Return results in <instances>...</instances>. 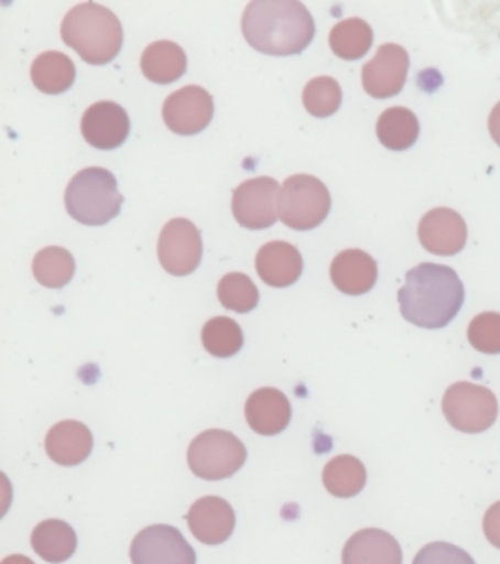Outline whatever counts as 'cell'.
Returning <instances> with one entry per match:
<instances>
[{
	"label": "cell",
	"mask_w": 500,
	"mask_h": 564,
	"mask_svg": "<svg viewBox=\"0 0 500 564\" xmlns=\"http://www.w3.org/2000/svg\"><path fill=\"white\" fill-rule=\"evenodd\" d=\"M242 33L263 55H300L312 45L315 22L312 12L296 0H256L243 12Z\"/></svg>",
	"instance_id": "cell-1"
},
{
	"label": "cell",
	"mask_w": 500,
	"mask_h": 564,
	"mask_svg": "<svg viewBox=\"0 0 500 564\" xmlns=\"http://www.w3.org/2000/svg\"><path fill=\"white\" fill-rule=\"evenodd\" d=\"M466 291L458 273L438 263H420L406 273L399 291L400 314L422 329H443L464 306Z\"/></svg>",
	"instance_id": "cell-2"
},
{
	"label": "cell",
	"mask_w": 500,
	"mask_h": 564,
	"mask_svg": "<svg viewBox=\"0 0 500 564\" xmlns=\"http://www.w3.org/2000/svg\"><path fill=\"white\" fill-rule=\"evenodd\" d=\"M61 35L81 61L94 66L109 64L117 58L124 33L117 14L97 2L78 4L64 17Z\"/></svg>",
	"instance_id": "cell-3"
},
{
	"label": "cell",
	"mask_w": 500,
	"mask_h": 564,
	"mask_svg": "<svg viewBox=\"0 0 500 564\" xmlns=\"http://www.w3.org/2000/svg\"><path fill=\"white\" fill-rule=\"evenodd\" d=\"M64 204L72 219L86 227H102L118 217L124 196L118 192L115 174L101 166H89L72 178Z\"/></svg>",
	"instance_id": "cell-4"
},
{
	"label": "cell",
	"mask_w": 500,
	"mask_h": 564,
	"mask_svg": "<svg viewBox=\"0 0 500 564\" xmlns=\"http://www.w3.org/2000/svg\"><path fill=\"white\" fill-rule=\"evenodd\" d=\"M330 213V192L309 174L290 176L279 194V219L294 230H312Z\"/></svg>",
	"instance_id": "cell-5"
},
{
	"label": "cell",
	"mask_w": 500,
	"mask_h": 564,
	"mask_svg": "<svg viewBox=\"0 0 500 564\" xmlns=\"http://www.w3.org/2000/svg\"><path fill=\"white\" fill-rule=\"evenodd\" d=\"M248 458V451L242 441L235 433L225 430H209L199 433L196 440L189 443V470L197 478L219 481L232 478L236 471L242 468Z\"/></svg>",
	"instance_id": "cell-6"
},
{
	"label": "cell",
	"mask_w": 500,
	"mask_h": 564,
	"mask_svg": "<svg viewBox=\"0 0 500 564\" xmlns=\"http://www.w3.org/2000/svg\"><path fill=\"white\" fill-rule=\"evenodd\" d=\"M443 412L454 430L476 435L487 432L497 422L499 402L491 389L461 381L446 389Z\"/></svg>",
	"instance_id": "cell-7"
},
{
	"label": "cell",
	"mask_w": 500,
	"mask_h": 564,
	"mask_svg": "<svg viewBox=\"0 0 500 564\" xmlns=\"http://www.w3.org/2000/svg\"><path fill=\"white\" fill-rule=\"evenodd\" d=\"M156 253L166 273L186 276L202 263L204 240L192 220H169L159 236Z\"/></svg>",
	"instance_id": "cell-8"
},
{
	"label": "cell",
	"mask_w": 500,
	"mask_h": 564,
	"mask_svg": "<svg viewBox=\"0 0 500 564\" xmlns=\"http://www.w3.org/2000/svg\"><path fill=\"white\" fill-rule=\"evenodd\" d=\"M281 186L271 176L246 181L232 194V213L238 225L250 230H265L279 220Z\"/></svg>",
	"instance_id": "cell-9"
},
{
	"label": "cell",
	"mask_w": 500,
	"mask_h": 564,
	"mask_svg": "<svg viewBox=\"0 0 500 564\" xmlns=\"http://www.w3.org/2000/svg\"><path fill=\"white\" fill-rule=\"evenodd\" d=\"M132 564H196L194 547L178 528L169 524L149 525L141 530L130 547Z\"/></svg>",
	"instance_id": "cell-10"
},
{
	"label": "cell",
	"mask_w": 500,
	"mask_h": 564,
	"mask_svg": "<svg viewBox=\"0 0 500 564\" xmlns=\"http://www.w3.org/2000/svg\"><path fill=\"white\" fill-rule=\"evenodd\" d=\"M215 102L207 89L199 86L182 87L164 99L163 120L171 132L194 135L211 124Z\"/></svg>",
	"instance_id": "cell-11"
},
{
	"label": "cell",
	"mask_w": 500,
	"mask_h": 564,
	"mask_svg": "<svg viewBox=\"0 0 500 564\" xmlns=\"http://www.w3.org/2000/svg\"><path fill=\"white\" fill-rule=\"evenodd\" d=\"M410 70V55L404 47L387 43L361 70V84L366 94L376 99H389L402 91Z\"/></svg>",
	"instance_id": "cell-12"
},
{
	"label": "cell",
	"mask_w": 500,
	"mask_h": 564,
	"mask_svg": "<svg viewBox=\"0 0 500 564\" xmlns=\"http://www.w3.org/2000/svg\"><path fill=\"white\" fill-rule=\"evenodd\" d=\"M81 133L95 150H117L130 135V117L118 102H94L81 117Z\"/></svg>",
	"instance_id": "cell-13"
},
{
	"label": "cell",
	"mask_w": 500,
	"mask_h": 564,
	"mask_svg": "<svg viewBox=\"0 0 500 564\" xmlns=\"http://www.w3.org/2000/svg\"><path fill=\"white\" fill-rule=\"evenodd\" d=\"M417 236L425 250L435 256H456L464 250L468 240V227L466 220L461 219L460 213L437 207L433 212L425 213L420 220Z\"/></svg>",
	"instance_id": "cell-14"
},
{
	"label": "cell",
	"mask_w": 500,
	"mask_h": 564,
	"mask_svg": "<svg viewBox=\"0 0 500 564\" xmlns=\"http://www.w3.org/2000/svg\"><path fill=\"white\" fill-rule=\"evenodd\" d=\"M189 530L205 545H220L235 533L236 512L222 497H202L188 510Z\"/></svg>",
	"instance_id": "cell-15"
},
{
	"label": "cell",
	"mask_w": 500,
	"mask_h": 564,
	"mask_svg": "<svg viewBox=\"0 0 500 564\" xmlns=\"http://www.w3.org/2000/svg\"><path fill=\"white\" fill-rule=\"evenodd\" d=\"M246 422L253 432L273 437L284 432L292 420V406L284 392L273 387H263L251 392L246 400Z\"/></svg>",
	"instance_id": "cell-16"
},
{
	"label": "cell",
	"mask_w": 500,
	"mask_h": 564,
	"mask_svg": "<svg viewBox=\"0 0 500 564\" xmlns=\"http://www.w3.org/2000/svg\"><path fill=\"white\" fill-rule=\"evenodd\" d=\"M256 269L261 281L269 286L286 289L302 276L304 259L294 243L276 240L259 248Z\"/></svg>",
	"instance_id": "cell-17"
},
{
	"label": "cell",
	"mask_w": 500,
	"mask_h": 564,
	"mask_svg": "<svg viewBox=\"0 0 500 564\" xmlns=\"http://www.w3.org/2000/svg\"><path fill=\"white\" fill-rule=\"evenodd\" d=\"M45 451L53 463L61 466H78L91 455L94 435L84 423L64 420L48 430Z\"/></svg>",
	"instance_id": "cell-18"
},
{
	"label": "cell",
	"mask_w": 500,
	"mask_h": 564,
	"mask_svg": "<svg viewBox=\"0 0 500 564\" xmlns=\"http://www.w3.org/2000/svg\"><path fill=\"white\" fill-rule=\"evenodd\" d=\"M377 276V261L363 250L340 251L330 265L333 284L348 296H361L371 291L376 286Z\"/></svg>",
	"instance_id": "cell-19"
},
{
	"label": "cell",
	"mask_w": 500,
	"mask_h": 564,
	"mask_svg": "<svg viewBox=\"0 0 500 564\" xmlns=\"http://www.w3.org/2000/svg\"><path fill=\"white\" fill-rule=\"evenodd\" d=\"M402 558L399 541L379 528L354 533L343 551V564H402Z\"/></svg>",
	"instance_id": "cell-20"
},
{
	"label": "cell",
	"mask_w": 500,
	"mask_h": 564,
	"mask_svg": "<svg viewBox=\"0 0 500 564\" xmlns=\"http://www.w3.org/2000/svg\"><path fill=\"white\" fill-rule=\"evenodd\" d=\"M186 70H188V56L184 53V48L173 41H155L141 55L143 76L159 86H169L178 82Z\"/></svg>",
	"instance_id": "cell-21"
},
{
	"label": "cell",
	"mask_w": 500,
	"mask_h": 564,
	"mask_svg": "<svg viewBox=\"0 0 500 564\" xmlns=\"http://www.w3.org/2000/svg\"><path fill=\"white\" fill-rule=\"evenodd\" d=\"M32 547L47 563H66L76 553L78 535L64 520H45L33 530Z\"/></svg>",
	"instance_id": "cell-22"
},
{
	"label": "cell",
	"mask_w": 500,
	"mask_h": 564,
	"mask_svg": "<svg viewBox=\"0 0 500 564\" xmlns=\"http://www.w3.org/2000/svg\"><path fill=\"white\" fill-rule=\"evenodd\" d=\"M30 74H32L33 86L47 95L64 94L76 82V66L72 63L70 56L58 51L41 53L33 61Z\"/></svg>",
	"instance_id": "cell-23"
},
{
	"label": "cell",
	"mask_w": 500,
	"mask_h": 564,
	"mask_svg": "<svg viewBox=\"0 0 500 564\" xmlns=\"http://www.w3.org/2000/svg\"><path fill=\"white\" fill-rule=\"evenodd\" d=\"M368 484V470L360 458L340 455L327 463L323 470V486L338 499H350L363 491Z\"/></svg>",
	"instance_id": "cell-24"
},
{
	"label": "cell",
	"mask_w": 500,
	"mask_h": 564,
	"mask_svg": "<svg viewBox=\"0 0 500 564\" xmlns=\"http://www.w3.org/2000/svg\"><path fill=\"white\" fill-rule=\"evenodd\" d=\"M377 138L387 150H410L420 138V120L406 107L387 109L377 120Z\"/></svg>",
	"instance_id": "cell-25"
},
{
	"label": "cell",
	"mask_w": 500,
	"mask_h": 564,
	"mask_svg": "<svg viewBox=\"0 0 500 564\" xmlns=\"http://www.w3.org/2000/svg\"><path fill=\"white\" fill-rule=\"evenodd\" d=\"M328 45L343 61H358L373 45V30L361 18H348L338 22L328 35Z\"/></svg>",
	"instance_id": "cell-26"
},
{
	"label": "cell",
	"mask_w": 500,
	"mask_h": 564,
	"mask_svg": "<svg viewBox=\"0 0 500 564\" xmlns=\"http://www.w3.org/2000/svg\"><path fill=\"white\" fill-rule=\"evenodd\" d=\"M76 273V263L68 250L48 246L33 258V276L45 289H63Z\"/></svg>",
	"instance_id": "cell-27"
},
{
	"label": "cell",
	"mask_w": 500,
	"mask_h": 564,
	"mask_svg": "<svg viewBox=\"0 0 500 564\" xmlns=\"http://www.w3.org/2000/svg\"><path fill=\"white\" fill-rule=\"evenodd\" d=\"M202 343L215 358H232L242 350L243 333L235 319L213 317L204 325Z\"/></svg>",
	"instance_id": "cell-28"
},
{
	"label": "cell",
	"mask_w": 500,
	"mask_h": 564,
	"mask_svg": "<svg viewBox=\"0 0 500 564\" xmlns=\"http://www.w3.org/2000/svg\"><path fill=\"white\" fill-rule=\"evenodd\" d=\"M217 294L220 304L236 314H250L259 304L258 286L243 273L225 274L217 286Z\"/></svg>",
	"instance_id": "cell-29"
},
{
	"label": "cell",
	"mask_w": 500,
	"mask_h": 564,
	"mask_svg": "<svg viewBox=\"0 0 500 564\" xmlns=\"http://www.w3.org/2000/svg\"><path fill=\"white\" fill-rule=\"evenodd\" d=\"M302 99H304L305 110L312 117H333L343 105V87L330 76H319L304 87Z\"/></svg>",
	"instance_id": "cell-30"
},
{
	"label": "cell",
	"mask_w": 500,
	"mask_h": 564,
	"mask_svg": "<svg viewBox=\"0 0 500 564\" xmlns=\"http://www.w3.org/2000/svg\"><path fill=\"white\" fill-rule=\"evenodd\" d=\"M469 345L483 354H500V314L485 312L471 319L468 327Z\"/></svg>",
	"instance_id": "cell-31"
},
{
	"label": "cell",
	"mask_w": 500,
	"mask_h": 564,
	"mask_svg": "<svg viewBox=\"0 0 500 564\" xmlns=\"http://www.w3.org/2000/svg\"><path fill=\"white\" fill-rule=\"evenodd\" d=\"M412 564H476L469 553L446 541L430 543L415 555Z\"/></svg>",
	"instance_id": "cell-32"
},
{
	"label": "cell",
	"mask_w": 500,
	"mask_h": 564,
	"mask_svg": "<svg viewBox=\"0 0 500 564\" xmlns=\"http://www.w3.org/2000/svg\"><path fill=\"white\" fill-rule=\"evenodd\" d=\"M483 532L492 547L500 549V501L491 505L485 512Z\"/></svg>",
	"instance_id": "cell-33"
},
{
	"label": "cell",
	"mask_w": 500,
	"mask_h": 564,
	"mask_svg": "<svg viewBox=\"0 0 500 564\" xmlns=\"http://www.w3.org/2000/svg\"><path fill=\"white\" fill-rule=\"evenodd\" d=\"M489 132H491L494 143L500 145V102L492 107L491 117H489Z\"/></svg>",
	"instance_id": "cell-34"
},
{
	"label": "cell",
	"mask_w": 500,
	"mask_h": 564,
	"mask_svg": "<svg viewBox=\"0 0 500 564\" xmlns=\"http://www.w3.org/2000/svg\"><path fill=\"white\" fill-rule=\"evenodd\" d=\"M0 564H35L30 556L24 555H10Z\"/></svg>",
	"instance_id": "cell-35"
}]
</instances>
